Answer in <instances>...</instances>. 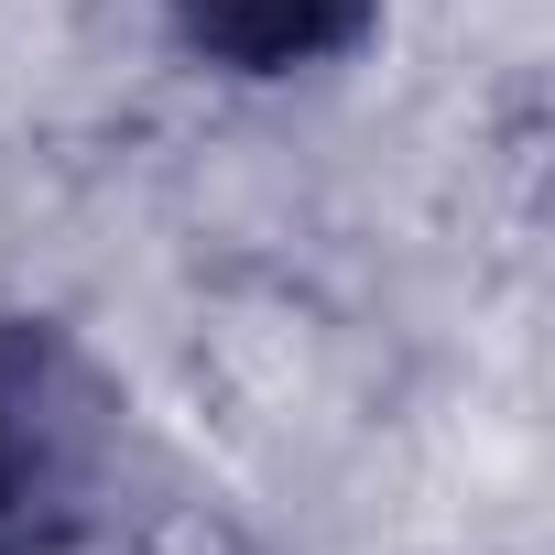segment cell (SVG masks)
<instances>
[{
	"label": "cell",
	"mask_w": 555,
	"mask_h": 555,
	"mask_svg": "<svg viewBox=\"0 0 555 555\" xmlns=\"http://www.w3.org/2000/svg\"><path fill=\"white\" fill-rule=\"evenodd\" d=\"M120 490V392L55 327L0 306V555H77Z\"/></svg>",
	"instance_id": "cell-1"
},
{
	"label": "cell",
	"mask_w": 555,
	"mask_h": 555,
	"mask_svg": "<svg viewBox=\"0 0 555 555\" xmlns=\"http://www.w3.org/2000/svg\"><path fill=\"white\" fill-rule=\"evenodd\" d=\"M175 44L218 77H306L371 44L382 0H164Z\"/></svg>",
	"instance_id": "cell-2"
}]
</instances>
